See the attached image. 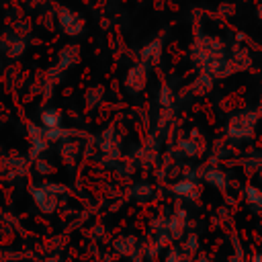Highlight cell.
I'll list each match as a JSON object with an SVG mask.
<instances>
[{
	"label": "cell",
	"mask_w": 262,
	"mask_h": 262,
	"mask_svg": "<svg viewBox=\"0 0 262 262\" xmlns=\"http://www.w3.org/2000/svg\"><path fill=\"white\" fill-rule=\"evenodd\" d=\"M256 262H262V258H260V256H258V258H256Z\"/></svg>",
	"instance_id": "1"
}]
</instances>
